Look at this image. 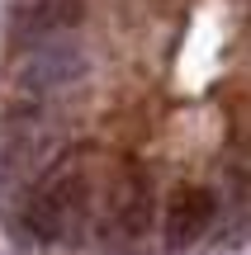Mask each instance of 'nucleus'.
<instances>
[{"label":"nucleus","mask_w":251,"mask_h":255,"mask_svg":"<svg viewBox=\"0 0 251 255\" xmlns=\"http://www.w3.org/2000/svg\"><path fill=\"white\" fill-rule=\"evenodd\" d=\"M85 71H90L85 47L66 43V38H52V43H38V47H28V52L19 57L14 85H19V90H28V95H52V90L76 85Z\"/></svg>","instance_id":"obj_1"},{"label":"nucleus","mask_w":251,"mask_h":255,"mask_svg":"<svg viewBox=\"0 0 251 255\" xmlns=\"http://www.w3.org/2000/svg\"><path fill=\"white\" fill-rule=\"evenodd\" d=\"M214 213H218V199L209 189H199V184L176 189V194H171V203H166V246L171 251L195 246V241L209 232Z\"/></svg>","instance_id":"obj_3"},{"label":"nucleus","mask_w":251,"mask_h":255,"mask_svg":"<svg viewBox=\"0 0 251 255\" xmlns=\"http://www.w3.org/2000/svg\"><path fill=\"white\" fill-rule=\"evenodd\" d=\"M109 232L119 241H138L147 237V222H152V189H147V175H123L119 189H114V203H109Z\"/></svg>","instance_id":"obj_4"},{"label":"nucleus","mask_w":251,"mask_h":255,"mask_svg":"<svg viewBox=\"0 0 251 255\" xmlns=\"http://www.w3.org/2000/svg\"><path fill=\"white\" fill-rule=\"evenodd\" d=\"M90 19V5L85 0H19L9 9V33L19 43L38 47V43H52V38H66Z\"/></svg>","instance_id":"obj_2"}]
</instances>
